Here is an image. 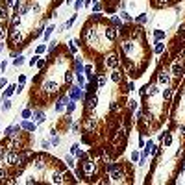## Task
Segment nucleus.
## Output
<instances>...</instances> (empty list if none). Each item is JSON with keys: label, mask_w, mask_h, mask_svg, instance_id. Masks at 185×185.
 Masks as SVG:
<instances>
[{"label": "nucleus", "mask_w": 185, "mask_h": 185, "mask_svg": "<svg viewBox=\"0 0 185 185\" xmlns=\"http://www.w3.org/2000/svg\"><path fill=\"white\" fill-rule=\"evenodd\" d=\"M104 65H105V67H109V69H117L118 65H120V59H118L117 52H109V54H105Z\"/></svg>", "instance_id": "nucleus-1"}, {"label": "nucleus", "mask_w": 185, "mask_h": 185, "mask_svg": "<svg viewBox=\"0 0 185 185\" xmlns=\"http://www.w3.org/2000/svg\"><path fill=\"white\" fill-rule=\"evenodd\" d=\"M67 95H69V98H70V100H80V98H82V95H83V87H82V85H78V83H76V85H70V89H69Z\"/></svg>", "instance_id": "nucleus-2"}, {"label": "nucleus", "mask_w": 185, "mask_h": 185, "mask_svg": "<svg viewBox=\"0 0 185 185\" xmlns=\"http://www.w3.org/2000/svg\"><path fill=\"white\" fill-rule=\"evenodd\" d=\"M104 35H105V39H107V41H115V39H117V35H118V28H117V26H113V24L105 26Z\"/></svg>", "instance_id": "nucleus-3"}, {"label": "nucleus", "mask_w": 185, "mask_h": 185, "mask_svg": "<svg viewBox=\"0 0 185 185\" xmlns=\"http://www.w3.org/2000/svg\"><path fill=\"white\" fill-rule=\"evenodd\" d=\"M69 95H63V96H59V98H58V102H56V111H58V113H61V111H63V109L65 107H67V104H69Z\"/></svg>", "instance_id": "nucleus-4"}, {"label": "nucleus", "mask_w": 185, "mask_h": 185, "mask_svg": "<svg viewBox=\"0 0 185 185\" xmlns=\"http://www.w3.org/2000/svg\"><path fill=\"white\" fill-rule=\"evenodd\" d=\"M20 128H22L24 131H30V133H33V131L37 130V122H30V120H22V122H20Z\"/></svg>", "instance_id": "nucleus-5"}, {"label": "nucleus", "mask_w": 185, "mask_h": 185, "mask_svg": "<svg viewBox=\"0 0 185 185\" xmlns=\"http://www.w3.org/2000/svg\"><path fill=\"white\" fill-rule=\"evenodd\" d=\"M32 117L35 118V122H37V124H41V122H45V120H46V115H45V111H41V109H33Z\"/></svg>", "instance_id": "nucleus-6"}, {"label": "nucleus", "mask_w": 185, "mask_h": 185, "mask_svg": "<svg viewBox=\"0 0 185 185\" xmlns=\"http://www.w3.org/2000/svg\"><path fill=\"white\" fill-rule=\"evenodd\" d=\"M13 92H17V85H15V83H7V85H6V89H4L2 100H4V98H10Z\"/></svg>", "instance_id": "nucleus-7"}, {"label": "nucleus", "mask_w": 185, "mask_h": 185, "mask_svg": "<svg viewBox=\"0 0 185 185\" xmlns=\"http://www.w3.org/2000/svg\"><path fill=\"white\" fill-rule=\"evenodd\" d=\"M78 46H80V39H70V41H69L70 54H78Z\"/></svg>", "instance_id": "nucleus-8"}, {"label": "nucleus", "mask_w": 185, "mask_h": 185, "mask_svg": "<svg viewBox=\"0 0 185 185\" xmlns=\"http://www.w3.org/2000/svg\"><path fill=\"white\" fill-rule=\"evenodd\" d=\"M7 35H10V28L6 26V22L0 24V43H4L7 39Z\"/></svg>", "instance_id": "nucleus-9"}, {"label": "nucleus", "mask_w": 185, "mask_h": 185, "mask_svg": "<svg viewBox=\"0 0 185 185\" xmlns=\"http://www.w3.org/2000/svg\"><path fill=\"white\" fill-rule=\"evenodd\" d=\"M72 78H74V72H72V70H67V72H65V78H63V85L70 87V85H72Z\"/></svg>", "instance_id": "nucleus-10"}, {"label": "nucleus", "mask_w": 185, "mask_h": 185, "mask_svg": "<svg viewBox=\"0 0 185 185\" xmlns=\"http://www.w3.org/2000/svg\"><path fill=\"white\" fill-rule=\"evenodd\" d=\"M157 82L163 83V85H165V83H169V82H170L169 72H165V70H163V72H159V74H157Z\"/></svg>", "instance_id": "nucleus-11"}, {"label": "nucleus", "mask_w": 185, "mask_h": 185, "mask_svg": "<svg viewBox=\"0 0 185 185\" xmlns=\"http://www.w3.org/2000/svg\"><path fill=\"white\" fill-rule=\"evenodd\" d=\"M92 128H95V120H92V117L85 118V122H83V130H85V133H89Z\"/></svg>", "instance_id": "nucleus-12"}, {"label": "nucleus", "mask_w": 185, "mask_h": 185, "mask_svg": "<svg viewBox=\"0 0 185 185\" xmlns=\"http://www.w3.org/2000/svg\"><path fill=\"white\" fill-rule=\"evenodd\" d=\"M83 69H85V67H83L82 59L78 58L76 61H74V74H83Z\"/></svg>", "instance_id": "nucleus-13"}, {"label": "nucleus", "mask_w": 185, "mask_h": 185, "mask_svg": "<svg viewBox=\"0 0 185 185\" xmlns=\"http://www.w3.org/2000/svg\"><path fill=\"white\" fill-rule=\"evenodd\" d=\"M7 17H10V15H7V6H6V4H0V20L6 22Z\"/></svg>", "instance_id": "nucleus-14"}, {"label": "nucleus", "mask_w": 185, "mask_h": 185, "mask_svg": "<svg viewBox=\"0 0 185 185\" xmlns=\"http://www.w3.org/2000/svg\"><path fill=\"white\" fill-rule=\"evenodd\" d=\"M54 30H56V26H54V24H50V26H48V28H45V33H43V39H45V41H48V37H50V35L54 33Z\"/></svg>", "instance_id": "nucleus-15"}, {"label": "nucleus", "mask_w": 185, "mask_h": 185, "mask_svg": "<svg viewBox=\"0 0 185 185\" xmlns=\"http://www.w3.org/2000/svg\"><path fill=\"white\" fill-rule=\"evenodd\" d=\"M111 80L117 82V83H120V82H124V78H122V74L118 72V70H113V72H111Z\"/></svg>", "instance_id": "nucleus-16"}, {"label": "nucleus", "mask_w": 185, "mask_h": 185, "mask_svg": "<svg viewBox=\"0 0 185 185\" xmlns=\"http://www.w3.org/2000/svg\"><path fill=\"white\" fill-rule=\"evenodd\" d=\"M154 52H156V54L165 52V43H163V41H156V48H154Z\"/></svg>", "instance_id": "nucleus-17"}, {"label": "nucleus", "mask_w": 185, "mask_h": 185, "mask_svg": "<svg viewBox=\"0 0 185 185\" xmlns=\"http://www.w3.org/2000/svg\"><path fill=\"white\" fill-rule=\"evenodd\" d=\"M111 24L117 26V28H122V19H120L118 15H113V17H111Z\"/></svg>", "instance_id": "nucleus-18"}, {"label": "nucleus", "mask_w": 185, "mask_h": 185, "mask_svg": "<svg viewBox=\"0 0 185 185\" xmlns=\"http://www.w3.org/2000/svg\"><path fill=\"white\" fill-rule=\"evenodd\" d=\"M20 20H22V17H20V15H13V19H11V28H17V26H19L20 24Z\"/></svg>", "instance_id": "nucleus-19"}, {"label": "nucleus", "mask_w": 185, "mask_h": 185, "mask_svg": "<svg viewBox=\"0 0 185 185\" xmlns=\"http://www.w3.org/2000/svg\"><path fill=\"white\" fill-rule=\"evenodd\" d=\"M32 107H26V109H22V113H20V117L24 118V120H28V118H32Z\"/></svg>", "instance_id": "nucleus-20"}, {"label": "nucleus", "mask_w": 185, "mask_h": 185, "mask_svg": "<svg viewBox=\"0 0 185 185\" xmlns=\"http://www.w3.org/2000/svg\"><path fill=\"white\" fill-rule=\"evenodd\" d=\"M105 83H107V78H105V74H100L98 80H96V85H98V89H100V87H104Z\"/></svg>", "instance_id": "nucleus-21"}, {"label": "nucleus", "mask_w": 185, "mask_h": 185, "mask_svg": "<svg viewBox=\"0 0 185 185\" xmlns=\"http://www.w3.org/2000/svg\"><path fill=\"white\" fill-rule=\"evenodd\" d=\"M148 20V17H146V13H141L139 17H135V24H144Z\"/></svg>", "instance_id": "nucleus-22"}, {"label": "nucleus", "mask_w": 185, "mask_h": 185, "mask_svg": "<svg viewBox=\"0 0 185 185\" xmlns=\"http://www.w3.org/2000/svg\"><path fill=\"white\" fill-rule=\"evenodd\" d=\"M172 92H174V89H172V87H169V89H165V91H163V98H165L167 102H169V100L172 98Z\"/></svg>", "instance_id": "nucleus-23"}, {"label": "nucleus", "mask_w": 185, "mask_h": 185, "mask_svg": "<svg viewBox=\"0 0 185 185\" xmlns=\"http://www.w3.org/2000/svg\"><path fill=\"white\" fill-rule=\"evenodd\" d=\"M24 59H26L24 56H22V54H19V56H17L15 59H13V65H15V67H20V65L24 63Z\"/></svg>", "instance_id": "nucleus-24"}, {"label": "nucleus", "mask_w": 185, "mask_h": 185, "mask_svg": "<svg viewBox=\"0 0 185 185\" xmlns=\"http://www.w3.org/2000/svg\"><path fill=\"white\" fill-rule=\"evenodd\" d=\"M74 109H76V100H69V104H67V113L70 115Z\"/></svg>", "instance_id": "nucleus-25"}, {"label": "nucleus", "mask_w": 185, "mask_h": 185, "mask_svg": "<svg viewBox=\"0 0 185 185\" xmlns=\"http://www.w3.org/2000/svg\"><path fill=\"white\" fill-rule=\"evenodd\" d=\"M118 17H120L122 20H126V22H131V17H130V13H128L126 10H124V11H120V15H118Z\"/></svg>", "instance_id": "nucleus-26"}, {"label": "nucleus", "mask_w": 185, "mask_h": 185, "mask_svg": "<svg viewBox=\"0 0 185 185\" xmlns=\"http://www.w3.org/2000/svg\"><path fill=\"white\" fill-rule=\"evenodd\" d=\"M7 109H11V102L7 98H4L2 100V111H7Z\"/></svg>", "instance_id": "nucleus-27"}, {"label": "nucleus", "mask_w": 185, "mask_h": 185, "mask_svg": "<svg viewBox=\"0 0 185 185\" xmlns=\"http://www.w3.org/2000/svg\"><path fill=\"white\" fill-rule=\"evenodd\" d=\"M76 19H78V15H72V17H70L67 22H65V30H67V28H70V26L74 24V20H76Z\"/></svg>", "instance_id": "nucleus-28"}, {"label": "nucleus", "mask_w": 185, "mask_h": 185, "mask_svg": "<svg viewBox=\"0 0 185 185\" xmlns=\"http://www.w3.org/2000/svg\"><path fill=\"white\" fill-rule=\"evenodd\" d=\"M154 37H156L157 41H161V39L165 37V32H161V30H156V32H154Z\"/></svg>", "instance_id": "nucleus-29"}, {"label": "nucleus", "mask_w": 185, "mask_h": 185, "mask_svg": "<svg viewBox=\"0 0 185 185\" xmlns=\"http://www.w3.org/2000/svg\"><path fill=\"white\" fill-rule=\"evenodd\" d=\"M76 82H78V85H82V87H85V78L82 76V74H76Z\"/></svg>", "instance_id": "nucleus-30"}, {"label": "nucleus", "mask_w": 185, "mask_h": 185, "mask_svg": "<svg viewBox=\"0 0 185 185\" xmlns=\"http://www.w3.org/2000/svg\"><path fill=\"white\" fill-rule=\"evenodd\" d=\"M6 178H7L6 169H4V167H0V182H6Z\"/></svg>", "instance_id": "nucleus-31"}, {"label": "nucleus", "mask_w": 185, "mask_h": 185, "mask_svg": "<svg viewBox=\"0 0 185 185\" xmlns=\"http://www.w3.org/2000/svg\"><path fill=\"white\" fill-rule=\"evenodd\" d=\"M128 107H130V111H135V109H137V100H130V102H128Z\"/></svg>", "instance_id": "nucleus-32"}, {"label": "nucleus", "mask_w": 185, "mask_h": 185, "mask_svg": "<svg viewBox=\"0 0 185 185\" xmlns=\"http://www.w3.org/2000/svg\"><path fill=\"white\" fill-rule=\"evenodd\" d=\"M139 157H141V154L135 150V152H131V163H137L139 161Z\"/></svg>", "instance_id": "nucleus-33"}, {"label": "nucleus", "mask_w": 185, "mask_h": 185, "mask_svg": "<svg viewBox=\"0 0 185 185\" xmlns=\"http://www.w3.org/2000/svg\"><path fill=\"white\" fill-rule=\"evenodd\" d=\"M65 161H67V167H74V157H72V154L65 157Z\"/></svg>", "instance_id": "nucleus-34"}, {"label": "nucleus", "mask_w": 185, "mask_h": 185, "mask_svg": "<svg viewBox=\"0 0 185 185\" xmlns=\"http://www.w3.org/2000/svg\"><path fill=\"white\" fill-rule=\"evenodd\" d=\"M50 143H52V144H54V146H58V144L61 143V139H59V135H56V133H54V137H52V141H50Z\"/></svg>", "instance_id": "nucleus-35"}, {"label": "nucleus", "mask_w": 185, "mask_h": 185, "mask_svg": "<svg viewBox=\"0 0 185 185\" xmlns=\"http://www.w3.org/2000/svg\"><path fill=\"white\" fill-rule=\"evenodd\" d=\"M78 150H80V144H78V143H74L72 146H70V154H72V156H74V154H76Z\"/></svg>", "instance_id": "nucleus-36"}, {"label": "nucleus", "mask_w": 185, "mask_h": 185, "mask_svg": "<svg viewBox=\"0 0 185 185\" xmlns=\"http://www.w3.org/2000/svg\"><path fill=\"white\" fill-rule=\"evenodd\" d=\"M82 7H83V0H76V2H74V10H82Z\"/></svg>", "instance_id": "nucleus-37"}, {"label": "nucleus", "mask_w": 185, "mask_h": 185, "mask_svg": "<svg viewBox=\"0 0 185 185\" xmlns=\"http://www.w3.org/2000/svg\"><path fill=\"white\" fill-rule=\"evenodd\" d=\"M37 59H39V56H33V58L28 61V65H30V67H33V65H37Z\"/></svg>", "instance_id": "nucleus-38"}, {"label": "nucleus", "mask_w": 185, "mask_h": 185, "mask_svg": "<svg viewBox=\"0 0 185 185\" xmlns=\"http://www.w3.org/2000/svg\"><path fill=\"white\" fill-rule=\"evenodd\" d=\"M126 91H135V83H133V82H128V85H126Z\"/></svg>", "instance_id": "nucleus-39"}, {"label": "nucleus", "mask_w": 185, "mask_h": 185, "mask_svg": "<svg viewBox=\"0 0 185 185\" xmlns=\"http://www.w3.org/2000/svg\"><path fill=\"white\" fill-rule=\"evenodd\" d=\"M45 50H46V46H45V45H39V46H37V50H35V52H37V56H39V54H43V52H45Z\"/></svg>", "instance_id": "nucleus-40"}, {"label": "nucleus", "mask_w": 185, "mask_h": 185, "mask_svg": "<svg viewBox=\"0 0 185 185\" xmlns=\"http://www.w3.org/2000/svg\"><path fill=\"white\" fill-rule=\"evenodd\" d=\"M41 146H43V148H45V150H48V148H50V146H52V143H48V141L45 139V141H43V143H41Z\"/></svg>", "instance_id": "nucleus-41"}, {"label": "nucleus", "mask_w": 185, "mask_h": 185, "mask_svg": "<svg viewBox=\"0 0 185 185\" xmlns=\"http://www.w3.org/2000/svg\"><path fill=\"white\" fill-rule=\"evenodd\" d=\"M92 10H95V13H98L100 10H102V4H100V2H96V4H95V7H92Z\"/></svg>", "instance_id": "nucleus-42"}, {"label": "nucleus", "mask_w": 185, "mask_h": 185, "mask_svg": "<svg viewBox=\"0 0 185 185\" xmlns=\"http://www.w3.org/2000/svg\"><path fill=\"white\" fill-rule=\"evenodd\" d=\"M118 7L124 11V10H126V0H120V2H118Z\"/></svg>", "instance_id": "nucleus-43"}, {"label": "nucleus", "mask_w": 185, "mask_h": 185, "mask_svg": "<svg viewBox=\"0 0 185 185\" xmlns=\"http://www.w3.org/2000/svg\"><path fill=\"white\" fill-rule=\"evenodd\" d=\"M37 67H39V69H43V67H45V59H41V58H39V59H37Z\"/></svg>", "instance_id": "nucleus-44"}, {"label": "nucleus", "mask_w": 185, "mask_h": 185, "mask_svg": "<svg viewBox=\"0 0 185 185\" xmlns=\"http://www.w3.org/2000/svg\"><path fill=\"white\" fill-rule=\"evenodd\" d=\"M7 85V80H6V78H0V87H2V89H4V87H6Z\"/></svg>", "instance_id": "nucleus-45"}, {"label": "nucleus", "mask_w": 185, "mask_h": 185, "mask_svg": "<svg viewBox=\"0 0 185 185\" xmlns=\"http://www.w3.org/2000/svg\"><path fill=\"white\" fill-rule=\"evenodd\" d=\"M6 67H7V61H6V59H4V61H2V63H0V70H2V72H4V70H6Z\"/></svg>", "instance_id": "nucleus-46"}, {"label": "nucleus", "mask_w": 185, "mask_h": 185, "mask_svg": "<svg viewBox=\"0 0 185 185\" xmlns=\"http://www.w3.org/2000/svg\"><path fill=\"white\" fill-rule=\"evenodd\" d=\"M70 128H72V131H78V130H80V124H78V122H72Z\"/></svg>", "instance_id": "nucleus-47"}, {"label": "nucleus", "mask_w": 185, "mask_h": 185, "mask_svg": "<svg viewBox=\"0 0 185 185\" xmlns=\"http://www.w3.org/2000/svg\"><path fill=\"white\" fill-rule=\"evenodd\" d=\"M19 54H20V52H17V50H11V54H10V56H11V58H17Z\"/></svg>", "instance_id": "nucleus-48"}, {"label": "nucleus", "mask_w": 185, "mask_h": 185, "mask_svg": "<svg viewBox=\"0 0 185 185\" xmlns=\"http://www.w3.org/2000/svg\"><path fill=\"white\" fill-rule=\"evenodd\" d=\"M26 82V76H22V74H20V76H19V83H24Z\"/></svg>", "instance_id": "nucleus-49"}, {"label": "nucleus", "mask_w": 185, "mask_h": 185, "mask_svg": "<svg viewBox=\"0 0 185 185\" xmlns=\"http://www.w3.org/2000/svg\"><path fill=\"white\" fill-rule=\"evenodd\" d=\"M144 144H146V143H144V139H139V148H143Z\"/></svg>", "instance_id": "nucleus-50"}, {"label": "nucleus", "mask_w": 185, "mask_h": 185, "mask_svg": "<svg viewBox=\"0 0 185 185\" xmlns=\"http://www.w3.org/2000/svg\"><path fill=\"white\" fill-rule=\"evenodd\" d=\"M182 133H183V135H185V124H183V126H182Z\"/></svg>", "instance_id": "nucleus-51"}, {"label": "nucleus", "mask_w": 185, "mask_h": 185, "mask_svg": "<svg viewBox=\"0 0 185 185\" xmlns=\"http://www.w3.org/2000/svg\"><path fill=\"white\" fill-rule=\"evenodd\" d=\"M4 50V45H2V43H0V52H2Z\"/></svg>", "instance_id": "nucleus-52"}, {"label": "nucleus", "mask_w": 185, "mask_h": 185, "mask_svg": "<svg viewBox=\"0 0 185 185\" xmlns=\"http://www.w3.org/2000/svg\"><path fill=\"white\" fill-rule=\"evenodd\" d=\"M65 2H67V4H72V0H65Z\"/></svg>", "instance_id": "nucleus-53"}, {"label": "nucleus", "mask_w": 185, "mask_h": 185, "mask_svg": "<svg viewBox=\"0 0 185 185\" xmlns=\"http://www.w3.org/2000/svg\"><path fill=\"white\" fill-rule=\"evenodd\" d=\"M92 2H100V0H92Z\"/></svg>", "instance_id": "nucleus-54"}, {"label": "nucleus", "mask_w": 185, "mask_h": 185, "mask_svg": "<svg viewBox=\"0 0 185 185\" xmlns=\"http://www.w3.org/2000/svg\"><path fill=\"white\" fill-rule=\"evenodd\" d=\"M0 63H2V59H0Z\"/></svg>", "instance_id": "nucleus-55"}]
</instances>
